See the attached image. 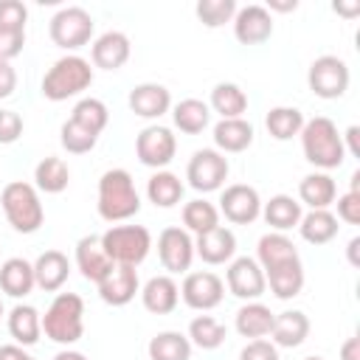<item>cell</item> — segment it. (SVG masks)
<instances>
[{
	"mask_svg": "<svg viewBox=\"0 0 360 360\" xmlns=\"http://www.w3.org/2000/svg\"><path fill=\"white\" fill-rule=\"evenodd\" d=\"M256 262H259L264 281L276 298L287 301L304 290V264H301L298 248L292 245L290 236H284L278 231L264 233L256 245Z\"/></svg>",
	"mask_w": 360,
	"mask_h": 360,
	"instance_id": "cell-1",
	"label": "cell"
},
{
	"mask_svg": "<svg viewBox=\"0 0 360 360\" xmlns=\"http://www.w3.org/2000/svg\"><path fill=\"white\" fill-rule=\"evenodd\" d=\"M301 149L304 158L315 166V169H338L346 160V149H343V138L335 127L332 118L326 115H315L309 121H304L301 127Z\"/></svg>",
	"mask_w": 360,
	"mask_h": 360,
	"instance_id": "cell-2",
	"label": "cell"
},
{
	"mask_svg": "<svg viewBox=\"0 0 360 360\" xmlns=\"http://www.w3.org/2000/svg\"><path fill=\"white\" fill-rule=\"evenodd\" d=\"M96 208H98V217L107 222H124L141 211V197L127 169H107L101 174Z\"/></svg>",
	"mask_w": 360,
	"mask_h": 360,
	"instance_id": "cell-3",
	"label": "cell"
},
{
	"mask_svg": "<svg viewBox=\"0 0 360 360\" xmlns=\"http://www.w3.org/2000/svg\"><path fill=\"white\" fill-rule=\"evenodd\" d=\"M93 84V68L87 59L68 53L56 59L42 76V96L48 101H68Z\"/></svg>",
	"mask_w": 360,
	"mask_h": 360,
	"instance_id": "cell-4",
	"label": "cell"
},
{
	"mask_svg": "<svg viewBox=\"0 0 360 360\" xmlns=\"http://www.w3.org/2000/svg\"><path fill=\"white\" fill-rule=\"evenodd\" d=\"M42 332L53 343L70 346L84 335V301L76 292H59L42 315Z\"/></svg>",
	"mask_w": 360,
	"mask_h": 360,
	"instance_id": "cell-5",
	"label": "cell"
},
{
	"mask_svg": "<svg viewBox=\"0 0 360 360\" xmlns=\"http://www.w3.org/2000/svg\"><path fill=\"white\" fill-rule=\"evenodd\" d=\"M0 205H3V214H6L8 225L17 233H34V231H39V225L45 219L37 186L22 183V180H11V183L3 186Z\"/></svg>",
	"mask_w": 360,
	"mask_h": 360,
	"instance_id": "cell-6",
	"label": "cell"
},
{
	"mask_svg": "<svg viewBox=\"0 0 360 360\" xmlns=\"http://www.w3.org/2000/svg\"><path fill=\"white\" fill-rule=\"evenodd\" d=\"M101 248L112 264L138 267L152 248V233L143 225H112L101 233Z\"/></svg>",
	"mask_w": 360,
	"mask_h": 360,
	"instance_id": "cell-7",
	"label": "cell"
},
{
	"mask_svg": "<svg viewBox=\"0 0 360 360\" xmlns=\"http://www.w3.org/2000/svg\"><path fill=\"white\" fill-rule=\"evenodd\" d=\"M93 17L90 11H84L82 6H65L59 8L53 17H51V25H48V34L53 39L56 48L62 51H79L90 42L93 37Z\"/></svg>",
	"mask_w": 360,
	"mask_h": 360,
	"instance_id": "cell-8",
	"label": "cell"
},
{
	"mask_svg": "<svg viewBox=\"0 0 360 360\" xmlns=\"http://www.w3.org/2000/svg\"><path fill=\"white\" fill-rule=\"evenodd\" d=\"M349 65L340 56L323 53L307 70V84L318 98H340L349 90Z\"/></svg>",
	"mask_w": 360,
	"mask_h": 360,
	"instance_id": "cell-9",
	"label": "cell"
},
{
	"mask_svg": "<svg viewBox=\"0 0 360 360\" xmlns=\"http://www.w3.org/2000/svg\"><path fill=\"white\" fill-rule=\"evenodd\" d=\"M228 172H231V166H228V158L222 152H217V149H197L191 155L188 166H186V180H188V186L194 191L208 194V191H219L225 186Z\"/></svg>",
	"mask_w": 360,
	"mask_h": 360,
	"instance_id": "cell-10",
	"label": "cell"
},
{
	"mask_svg": "<svg viewBox=\"0 0 360 360\" xmlns=\"http://www.w3.org/2000/svg\"><path fill=\"white\" fill-rule=\"evenodd\" d=\"M174 152H177V138L172 135L169 127L152 124V127L141 129L138 138H135V155H138V160H141L143 166H149V169H158V172H160L163 166L172 163Z\"/></svg>",
	"mask_w": 360,
	"mask_h": 360,
	"instance_id": "cell-11",
	"label": "cell"
},
{
	"mask_svg": "<svg viewBox=\"0 0 360 360\" xmlns=\"http://www.w3.org/2000/svg\"><path fill=\"white\" fill-rule=\"evenodd\" d=\"M180 298L186 301V307L197 309V312H208L214 307L222 304L225 298V281L211 273V270H197V273H188L180 284Z\"/></svg>",
	"mask_w": 360,
	"mask_h": 360,
	"instance_id": "cell-12",
	"label": "cell"
},
{
	"mask_svg": "<svg viewBox=\"0 0 360 360\" xmlns=\"http://www.w3.org/2000/svg\"><path fill=\"white\" fill-rule=\"evenodd\" d=\"M219 214L233 225H250L262 217V197L248 183H233L219 194Z\"/></svg>",
	"mask_w": 360,
	"mask_h": 360,
	"instance_id": "cell-13",
	"label": "cell"
},
{
	"mask_svg": "<svg viewBox=\"0 0 360 360\" xmlns=\"http://www.w3.org/2000/svg\"><path fill=\"white\" fill-rule=\"evenodd\" d=\"M158 259L169 273H186L194 262V239L186 228L169 225L158 236Z\"/></svg>",
	"mask_w": 360,
	"mask_h": 360,
	"instance_id": "cell-14",
	"label": "cell"
},
{
	"mask_svg": "<svg viewBox=\"0 0 360 360\" xmlns=\"http://www.w3.org/2000/svg\"><path fill=\"white\" fill-rule=\"evenodd\" d=\"M225 281H228V290H231L236 298H242V301H256V298H262L264 290H267L264 273H262L259 262L250 259V256L231 259L228 273H225Z\"/></svg>",
	"mask_w": 360,
	"mask_h": 360,
	"instance_id": "cell-15",
	"label": "cell"
},
{
	"mask_svg": "<svg viewBox=\"0 0 360 360\" xmlns=\"http://www.w3.org/2000/svg\"><path fill=\"white\" fill-rule=\"evenodd\" d=\"M96 287H98V295H101L104 304H110V307H124V304H129V301L135 298V292L141 290V284H138V270L129 267V264H112V267L107 270V276H104Z\"/></svg>",
	"mask_w": 360,
	"mask_h": 360,
	"instance_id": "cell-16",
	"label": "cell"
},
{
	"mask_svg": "<svg viewBox=\"0 0 360 360\" xmlns=\"http://www.w3.org/2000/svg\"><path fill=\"white\" fill-rule=\"evenodd\" d=\"M233 34L242 45H262L273 37V14L264 6H245L236 8Z\"/></svg>",
	"mask_w": 360,
	"mask_h": 360,
	"instance_id": "cell-17",
	"label": "cell"
},
{
	"mask_svg": "<svg viewBox=\"0 0 360 360\" xmlns=\"http://www.w3.org/2000/svg\"><path fill=\"white\" fill-rule=\"evenodd\" d=\"M129 53H132V45H129V37L124 31H104L101 37H96V42L90 48V59L101 70L124 68Z\"/></svg>",
	"mask_w": 360,
	"mask_h": 360,
	"instance_id": "cell-18",
	"label": "cell"
},
{
	"mask_svg": "<svg viewBox=\"0 0 360 360\" xmlns=\"http://www.w3.org/2000/svg\"><path fill=\"white\" fill-rule=\"evenodd\" d=\"M127 104L138 118H160L172 110V93L158 82H143L129 90Z\"/></svg>",
	"mask_w": 360,
	"mask_h": 360,
	"instance_id": "cell-19",
	"label": "cell"
},
{
	"mask_svg": "<svg viewBox=\"0 0 360 360\" xmlns=\"http://www.w3.org/2000/svg\"><path fill=\"white\" fill-rule=\"evenodd\" d=\"M236 253V236L231 228L217 225L194 239V256H200L205 264H225Z\"/></svg>",
	"mask_w": 360,
	"mask_h": 360,
	"instance_id": "cell-20",
	"label": "cell"
},
{
	"mask_svg": "<svg viewBox=\"0 0 360 360\" xmlns=\"http://www.w3.org/2000/svg\"><path fill=\"white\" fill-rule=\"evenodd\" d=\"M76 267L93 284H98L107 276V270L112 267V262H110V256L101 248V236H93L90 233V236H82L76 242Z\"/></svg>",
	"mask_w": 360,
	"mask_h": 360,
	"instance_id": "cell-21",
	"label": "cell"
},
{
	"mask_svg": "<svg viewBox=\"0 0 360 360\" xmlns=\"http://www.w3.org/2000/svg\"><path fill=\"white\" fill-rule=\"evenodd\" d=\"M141 301L152 315H169L180 301V287L172 276H152L141 287Z\"/></svg>",
	"mask_w": 360,
	"mask_h": 360,
	"instance_id": "cell-22",
	"label": "cell"
},
{
	"mask_svg": "<svg viewBox=\"0 0 360 360\" xmlns=\"http://www.w3.org/2000/svg\"><path fill=\"white\" fill-rule=\"evenodd\" d=\"M68 276H70V262H68V256L62 250H45V253L37 256V262H34V281H37L39 290L56 292V290H62Z\"/></svg>",
	"mask_w": 360,
	"mask_h": 360,
	"instance_id": "cell-23",
	"label": "cell"
},
{
	"mask_svg": "<svg viewBox=\"0 0 360 360\" xmlns=\"http://www.w3.org/2000/svg\"><path fill=\"white\" fill-rule=\"evenodd\" d=\"M307 335H309V318L301 309H287V312H278L273 318V329H270L273 346L295 349L307 340Z\"/></svg>",
	"mask_w": 360,
	"mask_h": 360,
	"instance_id": "cell-24",
	"label": "cell"
},
{
	"mask_svg": "<svg viewBox=\"0 0 360 360\" xmlns=\"http://www.w3.org/2000/svg\"><path fill=\"white\" fill-rule=\"evenodd\" d=\"M214 143H217V152L222 155L245 152L253 143V124L245 118H219L214 124Z\"/></svg>",
	"mask_w": 360,
	"mask_h": 360,
	"instance_id": "cell-25",
	"label": "cell"
},
{
	"mask_svg": "<svg viewBox=\"0 0 360 360\" xmlns=\"http://www.w3.org/2000/svg\"><path fill=\"white\" fill-rule=\"evenodd\" d=\"M37 287L34 281V264L22 256H11L0 264V290L11 298H25Z\"/></svg>",
	"mask_w": 360,
	"mask_h": 360,
	"instance_id": "cell-26",
	"label": "cell"
},
{
	"mask_svg": "<svg viewBox=\"0 0 360 360\" xmlns=\"http://www.w3.org/2000/svg\"><path fill=\"white\" fill-rule=\"evenodd\" d=\"M338 197V186L326 172H312L298 183V202L309 205L312 211L329 208Z\"/></svg>",
	"mask_w": 360,
	"mask_h": 360,
	"instance_id": "cell-27",
	"label": "cell"
},
{
	"mask_svg": "<svg viewBox=\"0 0 360 360\" xmlns=\"http://www.w3.org/2000/svg\"><path fill=\"white\" fill-rule=\"evenodd\" d=\"M262 217L273 231L284 233V231L295 228L304 214H301V202L298 200H292L290 194H276L267 202H262Z\"/></svg>",
	"mask_w": 360,
	"mask_h": 360,
	"instance_id": "cell-28",
	"label": "cell"
},
{
	"mask_svg": "<svg viewBox=\"0 0 360 360\" xmlns=\"http://www.w3.org/2000/svg\"><path fill=\"white\" fill-rule=\"evenodd\" d=\"M8 335L17 340V346H34L42 335V315L31 304H17L8 312Z\"/></svg>",
	"mask_w": 360,
	"mask_h": 360,
	"instance_id": "cell-29",
	"label": "cell"
},
{
	"mask_svg": "<svg viewBox=\"0 0 360 360\" xmlns=\"http://www.w3.org/2000/svg\"><path fill=\"white\" fill-rule=\"evenodd\" d=\"M273 318H276V315L270 312V307H264V304H259V301H248L245 307H239L233 323H236V332H239L242 338L259 340V338L270 335Z\"/></svg>",
	"mask_w": 360,
	"mask_h": 360,
	"instance_id": "cell-30",
	"label": "cell"
},
{
	"mask_svg": "<svg viewBox=\"0 0 360 360\" xmlns=\"http://www.w3.org/2000/svg\"><path fill=\"white\" fill-rule=\"evenodd\" d=\"M172 121L186 135H200L211 124V107L200 98H183L172 110Z\"/></svg>",
	"mask_w": 360,
	"mask_h": 360,
	"instance_id": "cell-31",
	"label": "cell"
},
{
	"mask_svg": "<svg viewBox=\"0 0 360 360\" xmlns=\"http://www.w3.org/2000/svg\"><path fill=\"white\" fill-rule=\"evenodd\" d=\"M298 231H301V239L309 245H329L338 236V217L329 208L309 211L301 217Z\"/></svg>",
	"mask_w": 360,
	"mask_h": 360,
	"instance_id": "cell-32",
	"label": "cell"
},
{
	"mask_svg": "<svg viewBox=\"0 0 360 360\" xmlns=\"http://www.w3.org/2000/svg\"><path fill=\"white\" fill-rule=\"evenodd\" d=\"M183 183L177 174L172 172H155L149 180H146V197L149 202H155L158 208H174L180 200H183Z\"/></svg>",
	"mask_w": 360,
	"mask_h": 360,
	"instance_id": "cell-33",
	"label": "cell"
},
{
	"mask_svg": "<svg viewBox=\"0 0 360 360\" xmlns=\"http://www.w3.org/2000/svg\"><path fill=\"white\" fill-rule=\"evenodd\" d=\"M208 107H211L214 112H219L222 118H242V112L248 110V96H245V90H242L239 84H233V82H219V84H214V90H211Z\"/></svg>",
	"mask_w": 360,
	"mask_h": 360,
	"instance_id": "cell-34",
	"label": "cell"
},
{
	"mask_svg": "<svg viewBox=\"0 0 360 360\" xmlns=\"http://www.w3.org/2000/svg\"><path fill=\"white\" fill-rule=\"evenodd\" d=\"M34 183L45 194H59L70 183V169H68V163L62 158H53V155L42 158L37 163V169H34Z\"/></svg>",
	"mask_w": 360,
	"mask_h": 360,
	"instance_id": "cell-35",
	"label": "cell"
},
{
	"mask_svg": "<svg viewBox=\"0 0 360 360\" xmlns=\"http://www.w3.org/2000/svg\"><path fill=\"white\" fill-rule=\"evenodd\" d=\"M149 360H191V340L180 332H158L149 346Z\"/></svg>",
	"mask_w": 360,
	"mask_h": 360,
	"instance_id": "cell-36",
	"label": "cell"
},
{
	"mask_svg": "<svg viewBox=\"0 0 360 360\" xmlns=\"http://www.w3.org/2000/svg\"><path fill=\"white\" fill-rule=\"evenodd\" d=\"M264 127L276 141H290V138L301 135L304 112L298 107H273L264 118Z\"/></svg>",
	"mask_w": 360,
	"mask_h": 360,
	"instance_id": "cell-37",
	"label": "cell"
},
{
	"mask_svg": "<svg viewBox=\"0 0 360 360\" xmlns=\"http://www.w3.org/2000/svg\"><path fill=\"white\" fill-rule=\"evenodd\" d=\"M183 225H186V231H191V233L200 236V233H205V231H211V228L219 225V208L214 202L202 200V197L188 200L183 205Z\"/></svg>",
	"mask_w": 360,
	"mask_h": 360,
	"instance_id": "cell-38",
	"label": "cell"
},
{
	"mask_svg": "<svg viewBox=\"0 0 360 360\" xmlns=\"http://www.w3.org/2000/svg\"><path fill=\"white\" fill-rule=\"evenodd\" d=\"M186 338L191 340V346L211 352V349H219L225 343V326L211 315H197L188 323V335Z\"/></svg>",
	"mask_w": 360,
	"mask_h": 360,
	"instance_id": "cell-39",
	"label": "cell"
},
{
	"mask_svg": "<svg viewBox=\"0 0 360 360\" xmlns=\"http://www.w3.org/2000/svg\"><path fill=\"white\" fill-rule=\"evenodd\" d=\"M70 118H73L76 124H82L84 129L101 135V129H104L107 121H110V110H107V104H104L101 98H82V101H76Z\"/></svg>",
	"mask_w": 360,
	"mask_h": 360,
	"instance_id": "cell-40",
	"label": "cell"
},
{
	"mask_svg": "<svg viewBox=\"0 0 360 360\" xmlns=\"http://www.w3.org/2000/svg\"><path fill=\"white\" fill-rule=\"evenodd\" d=\"M194 11H197V17L205 28H219L225 22H233L236 0H200Z\"/></svg>",
	"mask_w": 360,
	"mask_h": 360,
	"instance_id": "cell-41",
	"label": "cell"
},
{
	"mask_svg": "<svg viewBox=\"0 0 360 360\" xmlns=\"http://www.w3.org/2000/svg\"><path fill=\"white\" fill-rule=\"evenodd\" d=\"M59 141H62V146H65L70 155H84V152H90V149L96 146L98 135L90 132V129H84V127L76 124L73 118H68V121L62 124V129H59Z\"/></svg>",
	"mask_w": 360,
	"mask_h": 360,
	"instance_id": "cell-42",
	"label": "cell"
},
{
	"mask_svg": "<svg viewBox=\"0 0 360 360\" xmlns=\"http://www.w3.org/2000/svg\"><path fill=\"white\" fill-rule=\"evenodd\" d=\"M28 8L20 0H0V28L3 31H25Z\"/></svg>",
	"mask_w": 360,
	"mask_h": 360,
	"instance_id": "cell-43",
	"label": "cell"
},
{
	"mask_svg": "<svg viewBox=\"0 0 360 360\" xmlns=\"http://www.w3.org/2000/svg\"><path fill=\"white\" fill-rule=\"evenodd\" d=\"M338 200V217L346 222V225H360V191H346Z\"/></svg>",
	"mask_w": 360,
	"mask_h": 360,
	"instance_id": "cell-44",
	"label": "cell"
},
{
	"mask_svg": "<svg viewBox=\"0 0 360 360\" xmlns=\"http://www.w3.org/2000/svg\"><path fill=\"white\" fill-rule=\"evenodd\" d=\"M25 48V31H3L0 28V62H11Z\"/></svg>",
	"mask_w": 360,
	"mask_h": 360,
	"instance_id": "cell-45",
	"label": "cell"
},
{
	"mask_svg": "<svg viewBox=\"0 0 360 360\" xmlns=\"http://www.w3.org/2000/svg\"><path fill=\"white\" fill-rule=\"evenodd\" d=\"M22 135V115L14 110H0V143H14Z\"/></svg>",
	"mask_w": 360,
	"mask_h": 360,
	"instance_id": "cell-46",
	"label": "cell"
},
{
	"mask_svg": "<svg viewBox=\"0 0 360 360\" xmlns=\"http://www.w3.org/2000/svg\"><path fill=\"white\" fill-rule=\"evenodd\" d=\"M239 360H278V346H273L264 338L248 340V346L239 352Z\"/></svg>",
	"mask_w": 360,
	"mask_h": 360,
	"instance_id": "cell-47",
	"label": "cell"
},
{
	"mask_svg": "<svg viewBox=\"0 0 360 360\" xmlns=\"http://www.w3.org/2000/svg\"><path fill=\"white\" fill-rule=\"evenodd\" d=\"M17 90V70L11 62H0V98H8Z\"/></svg>",
	"mask_w": 360,
	"mask_h": 360,
	"instance_id": "cell-48",
	"label": "cell"
},
{
	"mask_svg": "<svg viewBox=\"0 0 360 360\" xmlns=\"http://www.w3.org/2000/svg\"><path fill=\"white\" fill-rule=\"evenodd\" d=\"M340 138H343V149H346L349 155L360 158V127H349L346 135H340Z\"/></svg>",
	"mask_w": 360,
	"mask_h": 360,
	"instance_id": "cell-49",
	"label": "cell"
},
{
	"mask_svg": "<svg viewBox=\"0 0 360 360\" xmlns=\"http://www.w3.org/2000/svg\"><path fill=\"white\" fill-rule=\"evenodd\" d=\"M340 360H360V338H346L340 346Z\"/></svg>",
	"mask_w": 360,
	"mask_h": 360,
	"instance_id": "cell-50",
	"label": "cell"
},
{
	"mask_svg": "<svg viewBox=\"0 0 360 360\" xmlns=\"http://www.w3.org/2000/svg\"><path fill=\"white\" fill-rule=\"evenodd\" d=\"M28 357H31V354H25L22 346H17V343L0 346V360H28Z\"/></svg>",
	"mask_w": 360,
	"mask_h": 360,
	"instance_id": "cell-51",
	"label": "cell"
},
{
	"mask_svg": "<svg viewBox=\"0 0 360 360\" xmlns=\"http://www.w3.org/2000/svg\"><path fill=\"white\" fill-rule=\"evenodd\" d=\"M332 8H335L338 14H343V17H354V14H360V3H349V6H346V3H335Z\"/></svg>",
	"mask_w": 360,
	"mask_h": 360,
	"instance_id": "cell-52",
	"label": "cell"
},
{
	"mask_svg": "<svg viewBox=\"0 0 360 360\" xmlns=\"http://www.w3.org/2000/svg\"><path fill=\"white\" fill-rule=\"evenodd\" d=\"M295 8H298L295 0H287V3H281V0H270V8H267V11H295Z\"/></svg>",
	"mask_w": 360,
	"mask_h": 360,
	"instance_id": "cell-53",
	"label": "cell"
},
{
	"mask_svg": "<svg viewBox=\"0 0 360 360\" xmlns=\"http://www.w3.org/2000/svg\"><path fill=\"white\" fill-rule=\"evenodd\" d=\"M357 248H360V236H354L352 242H349V262L357 267L360 264V256H357Z\"/></svg>",
	"mask_w": 360,
	"mask_h": 360,
	"instance_id": "cell-54",
	"label": "cell"
},
{
	"mask_svg": "<svg viewBox=\"0 0 360 360\" xmlns=\"http://www.w3.org/2000/svg\"><path fill=\"white\" fill-rule=\"evenodd\" d=\"M53 360H87L82 352H76V349H65V352H59Z\"/></svg>",
	"mask_w": 360,
	"mask_h": 360,
	"instance_id": "cell-55",
	"label": "cell"
},
{
	"mask_svg": "<svg viewBox=\"0 0 360 360\" xmlns=\"http://www.w3.org/2000/svg\"><path fill=\"white\" fill-rule=\"evenodd\" d=\"M304 360H323V357H315V354H312V357H304Z\"/></svg>",
	"mask_w": 360,
	"mask_h": 360,
	"instance_id": "cell-56",
	"label": "cell"
},
{
	"mask_svg": "<svg viewBox=\"0 0 360 360\" xmlns=\"http://www.w3.org/2000/svg\"><path fill=\"white\" fill-rule=\"evenodd\" d=\"M0 318H3V301H0Z\"/></svg>",
	"mask_w": 360,
	"mask_h": 360,
	"instance_id": "cell-57",
	"label": "cell"
},
{
	"mask_svg": "<svg viewBox=\"0 0 360 360\" xmlns=\"http://www.w3.org/2000/svg\"><path fill=\"white\" fill-rule=\"evenodd\" d=\"M28 360H37V357H28Z\"/></svg>",
	"mask_w": 360,
	"mask_h": 360,
	"instance_id": "cell-58",
	"label": "cell"
}]
</instances>
